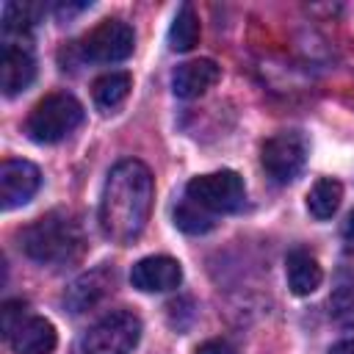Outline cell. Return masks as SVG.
I'll use <instances>...</instances> for the list:
<instances>
[{"label": "cell", "mask_w": 354, "mask_h": 354, "mask_svg": "<svg viewBox=\"0 0 354 354\" xmlns=\"http://www.w3.org/2000/svg\"><path fill=\"white\" fill-rule=\"evenodd\" d=\"M155 183L141 160H119L102 185L100 196V227L113 243H133L152 210Z\"/></svg>", "instance_id": "cell-1"}, {"label": "cell", "mask_w": 354, "mask_h": 354, "mask_svg": "<svg viewBox=\"0 0 354 354\" xmlns=\"http://www.w3.org/2000/svg\"><path fill=\"white\" fill-rule=\"evenodd\" d=\"M19 249L41 266H69L83 257L86 238L80 221L66 210L44 213L19 232Z\"/></svg>", "instance_id": "cell-2"}, {"label": "cell", "mask_w": 354, "mask_h": 354, "mask_svg": "<svg viewBox=\"0 0 354 354\" xmlns=\"http://www.w3.org/2000/svg\"><path fill=\"white\" fill-rule=\"evenodd\" d=\"M80 122H83V105L66 91H53L33 105L25 130L39 144H55L66 138Z\"/></svg>", "instance_id": "cell-3"}, {"label": "cell", "mask_w": 354, "mask_h": 354, "mask_svg": "<svg viewBox=\"0 0 354 354\" xmlns=\"http://www.w3.org/2000/svg\"><path fill=\"white\" fill-rule=\"evenodd\" d=\"M138 337L141 318L130 310H113L80 337V354H130Z\"/></svg>", "instance_id": "cell-4"}, {"label": "cell", "mask_w": 354, "mask_h": 354, "mask_svg": "<svg viewBox=\"0 0 354 354\" xmlns=\"http://www.w3.org/2000/svg\"><path fill=\"white\" fill-rule=\"evenodd\" d=\"M185 199L194 202L196 207H202L205 213L216 216V213H232L243 205L246 199V188L241 174L224 169V171H210V174H199L185 185Z\"/></svg>", "instance_id": "cell-5"}, {"label": "cell", "mask_w": 354, "mask_h": 354, "mask_svg": "<svg viewBox=\"0 0 354 354\" xmlns=\"http://www.w3.org/2000/svg\"><path fill=\"white\" fill-rule=\"evenodd\" d=\"M133 44H136V33L127 22L102 19L97 28H91L77 41V53H80L83 61L113 64V61H124L133 53Z\"/></svg>", "instance_id": "cell-6"}, {"label": "cell", "mask_w": 354, "mask_h": 354, "mask_svg": "<svg viewBox=\"0 0 354 354\" xmlns=\"http://www.w3.org/2000/svg\"><path fill=\"white\" fill-rule=\"evenodd\" d=\"M307 160V141L296 130H282L271 136L260 149V163L274 183H290L299 177Z\"/></svg>", "instance_id": "cell-7"}, {"label": "cell", "mask_w": 354, "mask_h": 354, "mask_svg": "<svg viewBox=\"0 0 354 354\" xmlns=\"http://www.w3.org/2000/svg\"><path fill=\"white\" fill-rule=\"evenodd\" d=\"M41 174L30 160L8 158L0 166V205L3 210H11L17 205H25L39 191Z\"/></svg>", "instance_id": "cell-8"}, {"label": "cell", "mask_w": 354, "mask_h": 354, "mask_svg": "<svg viewBox=\"0 0 354 354\" xmlns=\"http://www.w3.org/2000/svg\"><path fill=\"white\" fill-rule=\"evenodd\" d=\"M130 282H133V288H138L144 293L174 290L183 282V268H180V263L174 257L152 254V257H144V260H138L133 266Z\"/></svg>", "instance_id": "cell-9"}, {"label": "cell", "mask_w": 354, "mask_h": 354, "mask_svg": "<svg viewBox=\"0 0 354 354\" xmlns=\"http://www.w3.org/2000/svg\"><path fill=\"white\" fill-rule=\"evenodd\" d=\"M6 340H8L14 354H53V348L58 343V335H55V326L47 318L25 315Z\"/></svg>", "instance_id": "cell-10"}, {"label": "cell", "mask_w": 354, "mask_h": 354, "mask_svg": "<svg viewBox=\"0 0 354 354\" xmlns=\"http://www.w3.org/2000/svg\"><path fill=\"white\" fill-rule=\"evenodd\" d=\"M33 77H36L33 55L22 44L6 41L3 55H0V86H3V94H8V97L19 94L22 88H28L33 83Z\"/></svg>", "instance_id": "cell-11"}, {"label": "cell", "mask_w": 354, "mask_h": 354, "mask_svg": "<svg viewBox=\"0 0 354 354\" xmlns=\"http://www.w3.org/2000/svg\"><path fill=\"white\" fill-rule=\"evenodd\" d=\"M221 77V69L216 61L210 58H196V61H185L174 69L171 75V88L177 97L183 100H194L199 94H205L210 86H216Z\"/></svg>", "instance_id": "cell-12"}, {"label": "cell", "mask_w": 354, "mask_h": 354, "mask_svg": "<svg viewBox=\"0 0 354 354\" xmlns=\"http://www.w3.org/2000/svg\"><path fill=\"white\" fill-rule=\"evenodd\" d=\"M111 290H113V268H94L69 285L64 301L72 313H86L94 304H100Z\"/></svg>", "instance_id": "cell-13"}, {"label": "cell", "mask_w": 354, "mask_h": 354, "mask_svg": "<svg viewBox=\"0 0 354 354\" xmlns=\"http://www.w3.org/2000/svg\"><path fill=\"white\" fill-rule=\"evenodd\" d=\"M285 271H288V288L296 296H310L324 279L318 260L307 249H293L285 260Z\"/></svg>", "instance_id": "cell-14"}, {"label": "cell", "mask_w": 354, "mask_h": 354, "mask_svg": "<svg viewBox=\"0 0 354 354\" xmlns=\"http://www.w3.org/2000/svg\"><path fill=\"white\" fill-rule=\"evenodd\" d=\"M130 86H133V77L127 72H105L91 83V97L97 108L113 111L116 105L124 102V97L130 94Z\"/></svg>", "instance_id": "cell-15"}, {"label": "cell", "mask_w": 354, "mask_h": 354, "mask_svg": "<svg viewBox=\"0 0 354 354\" xmlns=\"http://www.w3.org/2000/svg\"><path fill=\"white\" fill-rule=\"evenodd\" d=\"M340 199H343V185L332 177H321L307 194V210L324 221L335 216V210L340 207Z\"/></svg>", "instance_id": "cell-16"}, {"label": "cell", "mask_w": 354, "mask_h": 354, "mask_svg": "<svg viewBox=\"0 0 354 354\" xmlns=\"http://www.w3.org/2000/svg\"><path fill=\"white\" fill-rule=\"evenodd\" d=\"M196 41H199V17H196L194 6L185 3V6H180L177 17L169 28V47L174 53H188V50H194Z\"/></svg>", "instance_id": "cell-17"}, {"label": "cell", "mask_w": 354, "mask_h": 354, "mask_svg": "<svg viewBox=\"0 0 354 354\" xmlns=\"http://www.w3.org/2000/svg\"><path fill=\"white\" fill-rule=\"evenodd\" d=\"M41 14L39 3H6L3 6V33L6 36H25Z\"/></svg>", "instance_id": "cell-18"}, {"label": "cell", "mask_w": 354, "mask_h": 354, "mask_svg": "<svg viewBox=\"0 0 354 354\" xmlns=\"http://www.w3.org/2000/svg\"><path fill=\"white\" fill-rule=\"evenodd\" d=\"M174 224L183 230V232H191V235H199V232H207V230H213V224H216V218L210 216V213H205L202 207H196L194 202H180L177 207H174Z\"/></svg>", "instance_id": "cell-19"}, {"label": "cell", "mask_w": 354, "mask_h": 354, "mask_svg": "<svg viewBox=\"0 0 354 354\" xmlns=\"http://www.w3.org/2000/svg\"><path fill=\"white\" fill-rule=\"evenodd\" d=\"M332 313L340 324L346 326H354V282L348 285H340L332 296Z\"/></svg>", "instance_id": "cell-20"}, {"label": "cell", "mask_w": 354, "mask_h": 354, "mask_svg": "<svg viewBox=\"0 0 354 354\" xmlns=\"http://www.w3.org/2000/svg\"><path fill=\"white\" fill-rule=\"evenodd\" d=\"M0 313H3V335L8 337L17 329V324L25 318V301H6Z\"/></svg>", "instance_id": "cell-21"}, {"label": "cell", "mask_w": 354, "mask_h": 354, "mask_svg": "<svg viewBox=\"0 0 354 354\" xmlns=\"http://www.w3.org/2000/svg\"><path fill=\"white\" fill-rule=\"evenodd\" d=\"M196 354H238V351H235V346H232L230 340L213 337V340H205V343L196 348Z\"/></svg>", "instance_id": "cell-22"}, {"label": "cell", "mask_w": 354, "mask_h": 354, "mask_svg": "<svg viewBox=\"0 0 354 354\" xmlns=\"http://www.w3.org/2000/svg\"><path fill=\"white\" fill-rule=\"evenodd\" d=\"M343 252L348 257H354V210L348 213V218L343 224Z\"/></svg>", "instance_id": "cell-23"}, {"label": "cell", "mask_w": 354, "mask_h": 354, "mask_svg": "<svg viewBox=\"0 0 354 354\" xmlns=\"http://www.w3.org/2000/svg\"><path fill=\"white\" fill-rule=\"evenodd\" d=\"M329 354H354V340H340L329 348Z\"/></svg>", "instance_id": "cell-24"}]
</instances>
